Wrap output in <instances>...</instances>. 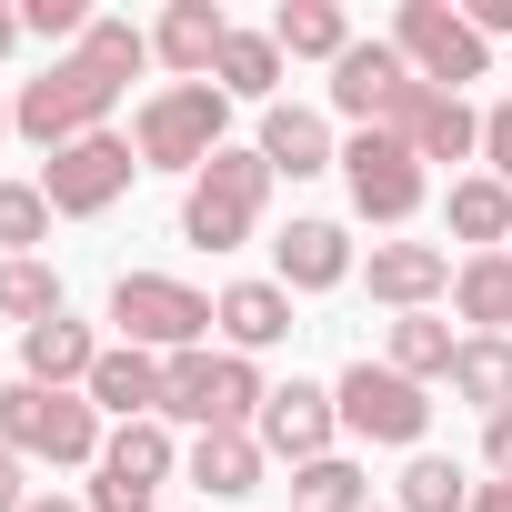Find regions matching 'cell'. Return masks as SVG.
<instances>
[{
	"mask_svg": "<svg viewBox=\"0 0 512 512\" xmlns=\"http://www.w3.org/2000/svg\"><path fill=\"white\" fill-rule=\"evenodd\" d=\"M141 61H151V41H141L131 21H91L71 61H51L41 81H21V101H11V131H21V141H41V151H71V141H91V131L111 121V101L131 91V71H141Z\"/></svg>",
	"mask_w": 512,
	"mask_h": 512,
	"instance_id": "1",
	"label": "cell"
},
{
	"mask_svg": "<svg viewBox=\"0 0 512 512\" xmlns=\"http://www.w3.org/2000/svg\"><path fill=\"white\" fill-rule=\"evenodd\" d=\"M262 372L241 352H171L161 362V422H191V432H251L262 422Z\"/></svg>",
	"mask_w": 512,
	"mask_h": 512,
	"instance_id": "2",
	"label": "cell"
},
{
	"mask_svg": "<svg viewBox=\"0 0 512 512\" xmlns=\"http://www.w3.org/2000/svg\"><path fill=\"white\" fill-rule=\"evenodd\" d=\"M221 131H231V91L221 81H171V91L141 101L131 151H141V171H201L211 151H231Z\"/></svg>",
	"mask_w": 512,
	"mask_h": 512,
	"instance_id": "3",
	"label": "cell"
},
{
	"mask_svg": "<svg viewBox=\"0 0 512 512\" xmlns=\"http://www.w3.org/2000/svg\"><path fill=\"white\" fill-rule=\"evenodd\" d=\"M262 201H272V161H262V151H211V161L191 171V191H181V241L241 251L251 221H262Z\"/></svg>",
	"mask_w": 512,
	"mask_h": 512,
	"instance_id": "4",
	"label": "cell"
},
{
	"mask_svg": "<svg viewBox=\"0 0 512 512\" xmlns=\"http://www.w3.org/2000/svg\"><path fill=\"white\" fill-rule=\"evenodd\" d=\"M0 442H11L21 462H101V412H91V392L11 382L0 392Z\"/></svg>",
	"mask_w": 512,
	"mask_h": 512,
	"instance_id": "5",
	"label": "cell"
},
{
	"mask_svg": "<svg viewBox=\"0 0 512 512\" xmlns=\"http://www.w3.org/2000/svg\"><path fill=\"white\" fill-rule=\"evenodd\" d=\"M111 322H121V342L131 352H201V332H211V302L191 292V282H171V272H121L111 282Z\"/></svg>",
	"mask_w": 512,
	"mask_h": 512,
	"instance_id": "6",
	"label": "cell"
},
{
	"mask_svg": "<svg viewBox=\"0 0 512 512\" xmlns=\"http://www.w3.org/2000/svg\"><path fill=\"white\" fill-rule=\"evenodd\" d=\"M332 412H342L352 442H392V452H422V432H432L422 382H402L392 362H352V372L332 382Z\"/></svg>",
	"mask_w": 512,
	"mask_h": 512,
	"instance_id": "7",
	"label": "cell"
},
{
	"mask_svg": "<svg viewBox=\"0 0 512 512\" xmlns=\"http://www.w3.org/2000/svg\"><path fill=\"white\" fill-rule=\"evenodd\" d=\"M392 51H402L432 91H452V101H462V81H482V71H492L482 31L452 11V0H402V11H392Z\"/></svg>",
	"mask_w": 512,
	"mask_h": 512,
	"instance_id": "8",
	"label": "cell"
},
{
	"mask_svg": "<svg viewBox=\"0 0 512 512\" xmlns=\"http://www.w3.org/2000/svg\"><path fill=\"white\" fill-rule=\"evenodd\" d=\"M131 171H141V151L111 141V131H91V141H71V151L41 161V201L71 211V221H91V211H111V201L131 191Z\"/></svg>",
	"mask_w": 512,
	"mask_h": 512,
	"instance_id": "9",
	"label": "cell"
},
{
	"mask_svg": "<svg viewBox=\"0 0 512 512\" xmlns=\"http://www.w3.org/2000/svg\"><path fill=\"white\" fill-rule=\"evenodd\" d=\"M342 181H352V211H362V221H412V211H422V161H412V141H392V131H362V141L342 151Z\"/></svg>",
	"mask_w": 512,
	"mask_h": 512,
	"instance_id": "10",
	"label": "cell"
},
{
	"mask_svg": "<svg viewBox=\"0 0 512 512\" xmlns=\"http://www.w3.org/2000/svg\"><path fill=\"white\" fill-rule=\"evenodd\" d=\"M392 141H412V161H472L482 151V111H462L452 91H432V81H412L402 101H392V121H382Z\"/></svg>",
	"mask_w": 512,
	"mask_h": 512,
	"instance_id": "11",
	"label": "cell"
},
{
	"mask_svg": "<svg viewBox=\"0 0 512 512\" xmlns=\"http://www.w3.org/2000/svg\"><path fill=\"white\" fill-rule=\"evenodd\" d=\"M412 81H422V71H412L392 41H352V51L332 61V111H352L362 131H382V121H392V101H402Z\"/></svg>",
	"mask_w": 512,
	"mask_h": 512,
	"instance_id": "12",
	"label": "cell"
},
{
	"mask_svg": "<svg viewBox=\"0 0 512 512\" xmlns=\"http://www.w3.org/2000/svg\"><path fill=\"white\" fill-rule=\"evenodd\" d=\"M251 432H262V452H282V462L302 472V462H322V452H332L342 412H332V392H322V382H282V392L262 402V422H251Z\"/></svg>",
	"mask_w": 512,
	"mask_h": 512,
	"instance_id": "13",
	"label": "cell"
},
{
	"mask_svg": "<svg viewBox=\"0 0 512 512\" xmlns=\"http://www.w3.org/2000/svg\"><path fill=\"white\" fill-rule=\"evenodd\" d=\"M272 262H282V292H342L352 282V231L342 221H292L272 241Z\"/></svg>",
	"mask_w": 512,
	"mask_h": 512,
	"instance_id": "14",
	"label": "cell"
},
{
	"mask_svg": "<svg viewBox=\"0 0 512 512\" xmlns=\"http://www.w3.org/2000/svg\"><path fill=\"white\" fill-rule=\"evenodd\" d=\"M211 332L251 362V352H272V342H292V292L282 282H231L221 302H211Z\"/></svg>",
	"mask_w": 512,
	"mask_h": 512,
	"instance_id": "15",
	"label": "cell"
},
{
	"mask_svg": "<svg viewBox=\"0 0 512 512\" xmlns=\"http://www.w3.org/2000/svg\"><path fill=\"white\" fill-rule=\"evenodd\" d=\"M221 41H231V11H221V0H171L161 31H151V51H161L181 81H211V71H221Z\"/></svg>",
	"mask_w": 512,
	"mask_h": 512,
	"instance_id": "16",
	"label": "cell"
},
{
	"mask_svg": "<svg viewBox=\"0 0 512 512\" xmlns=\"http://www.w3.org/2000/svg\"><path fill=\"white\" fill-rule=\"evenodd\" d=\"M91 372H101V342H91L71 312L21 332V382H41V392H71V382H81V392H91Z\"/></svg>",
	"mask_w": 512,
	"mask_h": 512,
	"instance_id": "17",
	"label": "cell"
},
{
	"mask_svg": "<svg viewBox=\"0 0 512 512\" xmlns=\"http://www.w3.org/2000/svg\"><path fill=\"white\" fill-rule=\"evenodd\" d=\"M432 292H452V262H442L432 241H372V302L432 312Z\"/></svg>",
	"mask_w": 512,
	"mask_h": 512,
	"instance_id": "18",
	"label": "cell"
},
{
	"mask_svg": "<svg viewBox=\"0 0 512 512\" xmlns=\"http://www.w3.org/2000/svg\"><path fill=\"white\" fill-rule=\"evenodd\" d=\"M251 151H262L272 171H292V181H312V171H332L342 151H332V121L322 111H302V101H272L262 111V141H251Z\"/></svg>",
	"mask_w": 512,
	"mask_h": 512,
	"instance_id": "19",
	"label": "cell"
},
{
	"mask_svg": "<svg viewBox=\"0 0 512 512\" xmlns=\"http://www.w3.org/2000/svg\"><path fill=\"white\" fill-rule=\"evenodd\" d=\"M91 412H111V422H161V352L111 342L101 372H91Z\"/></svg>",
	"mask_w": 512,
	"mask_h": 512,
	"instance_id": "20",
	"label": "cell"
},
{
	"mask_svg": "<svg viewBox=\"0 0 512 512\" xmlns=\"http://www.w3.org/2000/svg\"><path fill=\"white\" fill-rule=\"evenodd\" d=\"M262 432H201L191 442V482L211 492V502H241V492H262Z\"/></svg>",
	"mask_w": 512,
	"mask_h": 512,
	"instance_id": "21",
	"label": "cell"
},
{
	"mask_svg": "<svg viewBox=\"0 0 512 512\" xmlns=\"http://www.w3.org/2000/svg\"><path fill=\"white\" fill-rule=\"evenodd\" d=\"M452 312L482 322L492 342H512V251H472V262L452 272Z\"/></svg>",
	"mask_w": 512,
	"mask_h": 512,
	"instance_id": "22",
	"label": "cell"
},
{
	"mask_svg": "<svg viewBox=\"0 0 512 512\" xmlns=\"http://www.w3.org/2000/svg\"><path fill=\"white\" fill-rule=\"evenodd\" d=\"M442 382H452V392H462V402H472L482 422H502V412H512V342L472 332V342L452 352V372H442Z\"/></svg>",
	"mask_w": 512,
	"mask_h": 512,
	"instance_id": "23",
	"label": "cell"
},
{
	"mask_svg": "<svg viewBox=\"0 0 512 512\" xmlns=\"http://www.w3.org/2000/svg\"><path fill=\"white\" fill-rule=\"evenodd\" d=\"M272 41L292 61H342L352 51V21H342V0H282L272 11Z\"/></svg>",
	"mask_w": 512,
	"mask_h": 512,
	"instance_id": "24",
	"label": "cell"
},
{
	"mask_svg": "<svg viewBox=\"0 0 512 512\" xmlns=\"http://www.w3.org/2000/svg\"><path fill=\"white\" fill-rule=\"evenodd\" d=\"M91 472H111V482H131V492H161V472H171V432H161V422H121V432L101 442Z\"/></svg>",
	"mask_w": 512,
	"mask_h": 512,
	"instance_id": "25",
	"label": "cell"
},
{
	"mask_svg": "<svg viewBox=\"0 0 512 512\" xmlns=\"http://www.w3.org/2000/svg\"><path fill=\"white\" fill-rule=\"evenodd\" d=\"M211 81H221L231 101H272V81H282V41H272V31H231Z\"/></svg>",
	"mask_w": 512,
	"mask_h": 512,
	"instance_id": "26",
	"label": "cell"
},
{
	"mask_svg": "<svg viewBox=\"0 0 512 512\" xmlns=\"http://www.w3.org/2000/svg\"><path fill=\"white\" fill-rule=\"evenodd\" d=\"M452 231H462V241H482V251H492V241H512V191H502L492 171H462V181H452Z\"/></svg>",
	"mask_w": 512,
	"mask_h": 512,
	"instance_id": "27",
	"label": "cell"
},
{
	"mask_svg": "<svg viewBox=\"0 0 512 512\" xmlns=\"http://www.w3.org/2000/svg\"><path fill=\"white\" fill-rule=\"evenodd\" d=\"M292 492H302L312 512H372V472H362L352 452H322V462H302V472H292Z\"/></svg>",
	"mask_w": 512,
	"mask_h": 512,
	"instance_id": "28",
	"label": "cell"
},
{
	"mask_svg": "<svg viewBox=\"0 0 512 512\" xmlns=\"http://www.w3.org/2000/svg\"><path fill=\"white\" fill-rule=\"evenodd\" d=\"M452 352H462V342H452V322H432V312H402V322H392V372H402V382L452 372Z\"/></svg>",
	"mask_w": 512,
	"mask_h": 512,
	"instance_id": "29",
	"label": "cell"
},
{
	"mask_svg": "<svg viewBox=\"0 0 512 512\" xmlns=\"http://www.w3.org/2000/svg\"><path fill=\"white\" fill-rule=\"evenodd\" d=\"M0 312H11L21 332L31 322H61V272L41 262V251H31V262H0Z\"/></svg>",
	"mask_w": 512,
	"mask_h": 512,
	"instance_id": "30",
	"label": "cell"
},
{
	"mask_svg": "<svg viewBox=\"0 0 512 512\" xmlns=\"http://www.w3.org/2000/svg\"><path fill=\"white\" fill-rule=\"evenodd\" d=\"M41 231H51L41 181H0V262H31V251H41Z\"/></svg>",
	"mask_w": 512,
	"mask_h": 512,
	"instance_id": "31",
	"label": "cell"
},
{
	"mask_svg": "<svg viewBox=\"0 0 512 512\" xmlns=\"http://www.w3.org/2000/svg\"><path fill=\"white\" fill-rule=\"evenodd\" d=\"M402 512H472V482H462V462H442V452H412V472H402Z\"/></svg>",
	"mask_w": 512,
	"mask_h": 512,
	"instance_id": "32",
	"label": "cell"
},
{
	"mask_svg": "<svg viewBox=\"0 0 512 512\" xmlns=\"http://www.w3.org/2000/svg\"><path fill=\"white\" fill-rule=\"evenodd\" d=\"M21 31H41V41H71V51H81L91 11H81V0H21Z\"/></svg>",
	"mask_w": 512,
	"mask_h": 512,
	"instance_id": "33",
	"label": "cell"
},
{
	"mask_svg": "<svg viewBox=\"0 0 512 512\" xmlns=\"http://www.w3.org/2000/svg\"><path fill=\"white\" fill-rule=\"evenodd\" d=\"M482 161H492V181L512 191V101H492V111H482Z\"/></svg>",
	"mask_w": 512,
	"mask_h": 512,
	"instance_id": "34",
	"label": "cell"
},
{
	"mask_svg": "<svg viewBox=\"0 0 512 512\" xmlns=\"http://www.w3.org/2000/svg\"><path fill=\"white\" fill-rule=\"evenodd\" d=\"M482 462H492V482H512V412L482 432Z\"/></svg>",
	"mask_w": 512,
	"mask_h": 512,
	"instance_id": "35",
	"label": "cell"
},
{
	"mask_svg": "<svg viewBox=\"0 0 512 512\" xmlns=\"http://www.w3.org/2000/svg\"><path fill=\"white\" fill-rule=\"evenodd\" d=\"M0 512H31V502H21V452H11V442H0Z\"/></svg>",
	"mask_w": 512,
	"mask_h": 512,
	"instance_id": "36",
	"label": "cell"
},
{
	"mask_svg": "<svg viewBox=\"0 0 512 512\" xmlns=\"http://www.w3.org/2000/svg\"><path fill=\"white\" fill-rule=\"evenodd\" d=\"M472 512H512V482H472Z\"/></svg>",
	"mask_w": 512,
	"mask_h": 512,
	"instance_id": "37",
	"label": "cell"
},
{
	"mask_svg": "<svg viewBox=\"0 0 512 512\" xmlns=\"http://www.w3.org/2000/svg\"><path fill=\"white\" fill-rule=\"evenodd\" d=\"M21 51V11H11V0H0V61H11Z\"/></svg>",
	"mask_w": 512,
	"mask_h": 512,
	"instance_id": "38",
	"label": "cell"
},
{
	"mask_svg": "<svg viewBox=\"0 0 512 512\" xmlns=\"http://www.w3.org/2000/svg\"><path fill=\"white\" fill-rule=\"evenodd\" d=\"M31 512H91V502H31Z\"/></svg>",
	"mask_w": 512,
	"mask_h": 512,
	"instance_id": "39",
	"label": "cell"
},
{
	"mask_svg": "<svg viewBox=\"0 0 512 512\" xmlns=\"http://www.w3.org/2000/svg\"><path fill=\"white\" fill-rule=\"evenodd\" d=\"M0 131H11V101H0Z\"/></svg>",
	"mask_w": 512,
	"mask_h": 512,
	"instance_id": "40",
	"label": "cell"
}]
</instances>
